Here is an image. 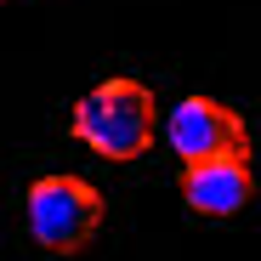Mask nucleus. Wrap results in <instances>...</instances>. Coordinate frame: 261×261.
<instances>
[{
	"instance_id": "f257e3e1",
	"label": "nucleus",
	"mask_w": 261,
	"mask_h": 261,
	"mask_svg": "<svg viewBox=\"0 0 261 261\" xmlns=\"http://www.w3.org/2000/svg\"><path fill=\"white\" fill-rule=\"evenodd\" d=\"M68 130L102 159H142L153 148V130H159V108H153V91L142 80H102L91 85L80 102H74V119Z\"/></svg>"
},
{
	"instance_id": "20e7f679",
	"label": "nucleus",
	"mask_w": 261,
	"mask_h": 261,
	"mask_svg": "<svg viewBox=\"0 0 261 261\" xmlns=\"http://www.w3.org/2000/svg\"><path fill=\"white\" fill-rule=\"evenodd\" d=\"M255 193V176L244 159H204V165H182V199L199 216H233L244 210Z\"/></svg>"
},
{
	"instance_id": "7ed1b4c3",
	"label": "nucleus",
	"mask_w": 261,
	"mask_h": 261,
	"mask_svg": "<svg viewBox=\"0 0 261 261\" xmlns=\"http://www.w3.org/2000/svg\"><path fill=\"white\" fill-rule=\"evenodd\" d=\"M170 148L182 153V165H204V159H244L250 153V130L244 119L216 102V97H182L165 119Z\"/></svg>"
},
{
	"instance_id": "f03ea898",
	"label": "nucleus",
	"mask_w": 261,
	"mask_h": 261,
	"mask_svg": "<svg viewBox=\"0 0 261 261\" xmlns=\"http://www.w3.org/2000/svg\"><path fill=\"white\" fill-rule=\"evenodd\" d=\"M23 216H29V233H34L40 250L74 255V250H85V239L102 227V193H97V182L74 176V170H57V176L29 182Z\"/></svg>"
}]
</instances>
